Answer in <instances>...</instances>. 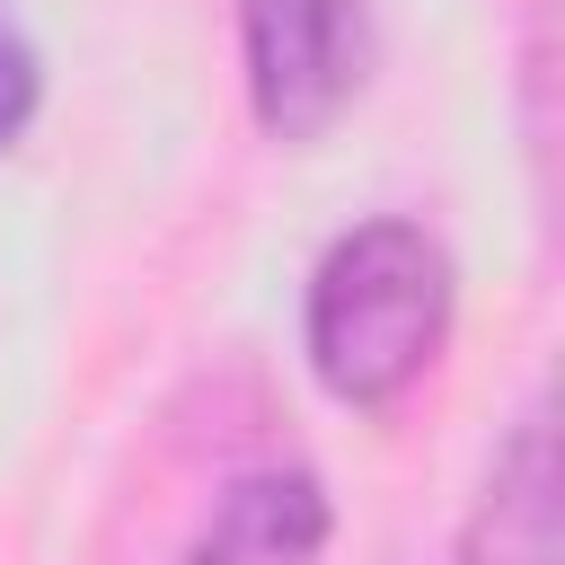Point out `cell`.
<instances>
[{
    "label": "cell",
    "mask_w": 565,
    "mask_h": 565,
    "mask_svg": "<svg viewBox=\"0 0 565 565\" xmlns=\"http://www.w3.org/2000/svg\"><path fill=\"white\" fill-rule=\"evenodd\" d=\"M450 344V256L415 221H362L309 282V371L327 397L380 415Z\"/></svg>",
    "instance_id": "obj_1"
},
{
    "label": "cell",
    "mask_w": 565,
    "mask_h": 565,
    "mask_svg": "<svg viewBox=\"0 0 565 565\" xmlns=\"http://www.w3.org/2000/svg\"><path fill=\"white\" fill-rule=\"evenodd\" d=\"M247 35V97L274 141H318L371 62V9L362 0H238Z\"/></svg>",
    "instance_id": "obj_2"
},
{
    "label": "cell",
    "mask_w": 565,
    "mask_h": 565,
    "mask_svg": "<svg viewBox=\"0 0 565 565\" xmlns=\"http://www.w3.org/2000/svg\"><path fill=\"white\" fill-rule=\"evenodd\" d=\"M459 565H565V539H556V433H547V406H530L512 424V441L494 450L477 503H468V530H459Z\"/></svg>",
    "instance_id": "obj_3"
},
{
    "label": "cell",
    "mask_w": 565,
    "mask_h": 565,
    "mask_svg": "<svg viewBox=\"0 0 565 565\" xmlns=\"http://www.w3.org/2000/svg\"><path fill=\"white\" fill-rule=\"evenodd\" d=\"M318 556H327V486L309 468L238 477L185 547V565H318Z\"/></svg>",
    "instance_id": "obj_4"
},
{
    "label": "cell",
    "mask_w": 565,
    "mask_h": 565,
    "mask_svg": "<svg viewBox=\"0 0 565 565\" xmlns=\"http://www.w3.org/2000/svg\"><path fill=\"white\" fill-rule=\"evenodd\" d=\"M35 97H44V79H35V53H26V35H18V18L0 9V150L35 124Z\"/></svg>",
    "instance_id": "obj_5"
}]
</instances>
